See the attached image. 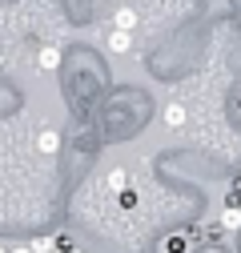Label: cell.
<instances>
[{"instance_id": "1", "label": "cell", "mask_w": 241, "mask_h": 253, "mask_svg": "<svg viewBox=\"0 0 241 253\" xmlns=\"http://www.w3.org/2000/svg\"><path fill=\"white\" fill-rule=\"evenodd\" d=\"M105 44H109V52H117V56H125V52H133V33H125V28H109V37H105Z\"/></svg>"}, {"instance_id": "2", "label": "cell", "mask_w": 241, "mask_h": 253, "mask_svg": "<svg viewBox=\"0 0 241 253\" xmlns=\"http://www.w3.org/2000/svg\"><path fill=\"white\" fill-rule=\"evenodd\" d=\"M37 69H40V73H56V69H60V48H56V44H44V48L37 52Z\"/></svg>"}, {"instance_id": "3", "label": "cell", "mask_w": 241, "mask_h": 253, "mask_svg": "<svg viewBox=\"0 0 241 253\" xmlns=\"http://www.w3.org/2000/svg\"><path fill=\"white\" fill-rule=\"evenodd\" d=\"M221 229L225 233H237L241 229V205H225L221 209Z\"/></svg>"}, {"instance_id": "4", "label": "cell", "mask_w": 241, "mask_h": 253, "mask_svg": "<svg viewBox=\"0 0 241 253\" xmlns=\"http://www.w3.org/2000/svg\"><path fill=\"white\" fill-rule=\"evenodd\" d=\"M37 149H40L44 157H52V153L60 149V133H56V129H44V133L37 137Z\"/></svg>"}, {"instance_id": "5", "label": "cell", "mask_w": 241, "mask_h": 253, "mask_svg": "<svg viewBox=\"0 0 241 253\" xmlns=\"http://www.w3.org/2000/svg\"><path fill=\"white\" fill-rule=\"evenodd\" d=\"M113 28L133 33V28H137V12H133V8H117V12H113Z\"/></svg>"}, {"instance_id": "6", "label": "cell", "mask_w": 241, "mask_h": 253, "mask_svg": "<svg viewBox=\"0 0 241 253\" xmlns=\"http://www.w3.org/2000/svg\"><path fill=\"white\" fill-rule=\"evenodd\" d=\"M185 125V105H165V129H181Z\"/></svg>"}, {"instance_id": "7", "label": "cell", "mask_w": 241, "mask_h": 253, "mask_svg": "<svg viewBox=\"0 0 241 253\" xmlns=\"http://www.w3.org/2000/svg\"><path fill=\"white\" fill-rule=\"evenodd\" d=\"M28 249H33V253H52V249H56V237H52V233L33 237V241H28Z\"/></svg>"}, {"instance_id": "8", "label": "cell", "mask_w": 241, "mask_h": 253, "mask_svg": "<svg viewBox=\"0 0 241 253\" xmlns=\"http://www.w3.org/2000/svg\"><path fill=\"white\" fill-rule=\"evenodd\" d=\"M109 185H113V189H125V185H129V173H125V169H113V173H109Z\"/></svg>"}, {"instance_id": "9", "label": "cell", "mask_w": 241, "mask_h": 253, "mask_svg": "<svg viewBox=\"0 0 241 253\" xmlns=\"http://www.w3.org/2000/svg\"><path fill=\"white\" fill-rule=\"evenodd\" d=\"M56 249H60V253H77V245H73V237H65V233L56 237Z\"/></svg>"}, {"instance_id": "10", "label": "cell", "mask_w": 241, "mask_h": 253, "mask_svg": "<svg viewBox=\"0 0 241 253\" xmlns=\"http://www.w3.org/2000/svg\"><path fill=\"white\" fill-rule=\"evenodd\" d=\"M165 245H169V253H185V237H169Z\"/></svg>"}, {"instance_id": "11", "label": "cell", "mask_w": 241, "mask_h": 253, "mask_svg": "<svg viewBox=\"0 0 241 253\" xmlns=\"http://www.w3.org/2000/svg\"><path fill=\"white\" fill-rule=\"evenodd\" d=\"M12 253H33V249H28V245H12Z\"/></svg>"}, {"instance_id": "12", "label": "cell", "mask_w": 241, "mask_h": 253, "mask_svg": "<svg viewBox=\"0 0 241 253\" xmlns=\"http://www.w3.org/2000/svg\"><path fill=\"white\" fill-rule=\"evenodd\" d=\"M0 253H12V245H0Z\"/></svg>"}]
</instances>
